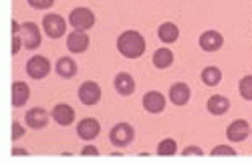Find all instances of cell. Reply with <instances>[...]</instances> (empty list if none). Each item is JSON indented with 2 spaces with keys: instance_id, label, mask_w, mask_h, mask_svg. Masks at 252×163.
Listing matches in <instances>:
<instances>
[{
  "instance_id": "cell-1",
  "label": "cell",
  "mask_w": 252,
  "mask_h": 163,
  "mask_svg": "<svg viewBox=\"0 0 252 163\" xmlns=\"http://www.w3.org/2000/svg\"><path fill=\"white\" fill-rule=\"evenodd\" d=\"M117 51L125 58H139L145 53V38L137 30H125L117 38Z\"/></svg>"
},
{
  "instance_id": "cell-2",
  "label": "cell",
  "mask_w": 252,
  "mask_h": 163,
  "mask_svg": "<svg viewBox=\"0 0 252 163\" xmlns=\"http://www.w3.org/2000/svg\"><path fill=\"white\" fill-rule=\"evenodd\" d=\"M69 25L75 28V30H89L95 27V14L91 8L87 6H79L75 10H71L69 14Z\"/></svg>"
},
{
  "instance_id": "cell-3",
  "label": "cell",
  "mask_w": 252,
  "mask_h": 163,
  "mask_svg": "<svg viewBox=\"0 0 252 163\" xmlns=\"http://www.w3.org/2000/svg\"><path fill=\"white\" fill-rule=\"evenodd\" d=\"M20 40H23V47L29 49V51L38 49L40 43H43V32H40L38 25L31 23V20L20 25Z\"/></svg>"
},
{
  "instance_id": "cell-4",
  "label": "cell",
  "mask_w": 252,
  "mask_h": 163,
  "mask_svg": "<svg viewBox=\"0 0 252 163\" xmlns=\"http://www.w3.org/2000/svg\"><path fill=\"white\" fill-rule=\"evenodd\" d=\"M51 73V60L43 54H32L29 60H27V75L32 79V81H40L49 77Z\"/></svg>"
},
{
  "instance_id": "cell-5",
  "label": "cell",
  "mask_w": 252,
  "mask_h": 163,
  "mask_svg": "<svg viewBox=\"0 0 252 163\" xmlns=\"http://www.w3.org/2000/svg\"><path fill=\"white\" fill-rule=\"evenodd\" d=\"M43 32L49 38H61V36H65V32H67V20L63 18L61 14H55V12L43 16Z\"/></svg>"
},
{
  "instance_id": "cell-6",
  "label": "cell",
  "mask_w": 252,
  "mask_h": 163,
  "mask_svg": "<svg viewBox=\"0 0 252 163\" xmlns=\"http://www.w3.org/2000/svg\"><path fill=\"white\" fill-rule=\"evenodd\" d=\"M109 139H111V143L117 145V147H127L135 139V129L129 123H117L109 131Z\"/></svg>"
},
{
  "instance_id": "cell-7",
  "label": "cell",
  "mask_w": 252,
  "mask_h": 163,
  "mask_svg": "<svg viewBox=\"0 0 252 163\" xmlns=\"http://www.w3.org/2000/svg\"><path fill=\"white\" fill-rule=\"evenodd\" d=\"M79 101L83 105L93 107L101 101V87L97 85V81H85L79 87Z\"/></svg>"
},
{
  "instance_id": "cell-8",
  "label": "cell",
  "mask_w": 252,
  "mask_h": 163,
  "mask_svg": "<svg viewBox=\"0 0 252 163\" xmlns=\"http://www.w3.org/2000/svg\"><path fill=\"white\" fill-rule=\"evenodd\" d=\"M101 133V123L93 117H85L79 121L77 125V135L83 139V141H93L95 137H99Z\"/></svg>"
},
{
  "instance_id": "cell-9",
  "label": "cell",
  "mask_w": 252,
  "mask_h": 163,
  "mask_svg": "<svg viewBox=\"0 0 252 163\" xmlns=\"http://www.w3.org/2000/svg\"><path fill=\"white\" fill-rule=\"evenodd\" d=\"M25 123L29 129H45L49 123V111H45L43 107H32L31 111L25 113Z\"/></svg>"
},
{
  "instance_id": "cell-10",
  "label": "cell",
  "mask_w": 252,
  "mask_h": 163,
  "mask_svg": "<svg viewBox=\"0 0 252 163\" xmlns=\"http://www.w3.org/2000/svg\"><path fill=\"white\" fill-rule=\"evenodd\" d=\"M67 49L73 54H81L89 49V34L85 30H73L67 34Z\"/></svg>"
},
{
  "instance_id": "cell-11",
  "label": "cell",
  "mask_w": 252,
  "mask_h": 163,
  "mask_svg": "<svg viewBox=\"0 0 252 163\" xmlns=\"http://www.w3.org/2000/svg\"><path fill=\"white\" fill-rule=\"evenodd\" d=\"M51 117L55 119L57 125L69 127V125H73V121H75V109L71 105H67V103H59V105L53 107Z\"/></svg>"
},
{
  "instance_id": "cell-12",
  "label": "cell",
  "mask_w": 252,
  "mask_h": 163,
  "mask_svg": "<svg viewBox=\"0 0 252 163\" xmlns=\"http://www.w3.org/2000/svg\"><path fill=\"white\" fill-rule=\"evenodd\" d=\"M198 43H200V49H204L206 53H216L224 45V36L218 30H206L200 34Z\"/></svg>"
},
{
  "instance_id": "cell-13",
  "label": "cell",
  "mask_w": 252,
  "mask_h": 163,
  "mask_svg": "<svg viewBox=\"0 0 252 163\" xmlns=\"http://www.w3.org/2000/svg\"><path fill=\"white\" fill-rule=\"evenodd\" d=\"M248 133H250V125H248V121H244V119L232 121V123L228 125V129H226V135H228V139L232 141V143H240V141H244L248 137Z\"/></svg>"
},
{
  "instance_id": "cell-14",
  "label": "cell",
  "mask_w": 252,
  "mask_h": 163,
  "mask_svg": "<svg viewBox=\"0 0 252 163\" xmlns=\"http://www.w3.org/2000/svg\"><path fill=\"white\" fill-rule=\"evenodd\" d=\"M143 109L148 113H161L165 109V97L159 91H148L143 95Z\"/></svg>"
},
{
  "instance_id": "cell-15",
  "label": "cell",
  "mask_w": 252,
  "mask_h": 163,
  "mask_svg": "<svg viewBox=\"0 0 252 163\" xmlns=\"http://www.w3.org/2000/svg\"><path fill=\"white\" fill-rule=\"evenodd\" d=\"M113 85H115V91L121 97H129V95L135 93V79L129 73H117Z\"/></svg>"
},
{
  "instance_id": "cell-16",
  "label": "cell",
  "mask_w": 252,
  "mask_h": 163,
  "mask_svg": "<svg viewBox=\"0 0 252 163\" xmlns=\"http://www.w3.org/2000/svg\"><path fill=\"white\" fill-rule=\"evenodd\" d=\"M31 99V87L25 81H14L12 83V107H25Z\"/></svg>"
},
{
  "instance_id": "cell-17",
  "label": "cell",
  "mask_w": 252,
  "mask_h": 163,
  "mask_svg": "<svg viewBox=\"0 0 252 163\" xmlns=\"http://www.w3.org/2000/svg\"><path fill=\"white\" fill-rule=\"evenodd\" d=\"M170 101L174 105H178V107H184V105H188V101H190V97H192V91H190V87H188L186 83H176V85H172L170 87Z\"/></svg>"
},
{
  "instance_id": "cell-18",
  "label": "cell",
  "mask_w": 252,
  "mask_h": 163,
  "mask_svg": "<svg viewBox=\"0 0 252 163\" xmlns=\"http://www.w3.org/2000/svg\"><path fill=\"white\" fill-rule=\"evenodd\" d=\"M55 71L61 79H73L77 75V63L71 56H61L55 65Z\"/></svg>"
},
{
  "instance_id": "cell-19",
  "label": "cell",
  "mask_w": 252,
  "mask_h": 163,
  "mask_svg": "<svg viewBox=\"0 0 252 163\" xmlns=\"http://www.w3.org/2000/svg\"><path fill=\"white\" fill-rule=\"evenodd\" d=\"M158 36H159L161 43L172 45V43H176V40L180 38V28H178V25H174V23H163V25H159V28H158Z\"/></svg>"
},
{
  "instance_id": "cell-20",
  "label": "cell",
  "mask_w": 252,
  "mask_h": 163,
  "mask_svg": "<svg viewBox=\"0 0 252 163\" xmlns=\"http://www.w3.org/2000/svg\"><path fill=\"white\" fill-rule=\"evenodd\" d=\"M152 63H154L156 69H167V67H172V65H174V53H172L170 49L161 47V49H158V51L154 53Z\"/></svg>"
},
{
  "instance_id": "cell-21",
  "label": "cell",
  "mask_w": 252,
  "mask_h": 163,
  "mask_svg": "<svg viewBox=\"0 0 252 163\" xmlns=\"http://www.w3.org/2000/svg\"><path fill=\"white\" fill-rule=\"evenodd\" d=\"M230 109V101L224 95H214L208 99V111L212 115H224Z\"/></svg>"
},
{
  "instance_id": "cell-22",
  "label": "cell",
  "mask_w": 252,
  "mask_h": 163,
  "mask_svg": "<svg viewBox=\"0 0 252 163\" xmlns=\"http://www.w3.org/2000/svg\"><path fill=\"white\" fill-rule=\"evenodd\" d=\"M220 81H222V71H220L218 67L210 65V67H206V69L202 71V83H204V85H208V87H216Z\"/></svg>"
},
{
  "instance_id": "cell-23",
  "label": "cell",
  "mask_w": 252,
  "mask_h": 163,
  "mask_svg": "<svg viewBox=\"0 0 252 163\" xmlns=\"http://www.w3.org/2000/svg\"><path fill=\"white\" fill-rule=\"evenodd\" d=\"M178 153V143L172 139V137H167V139H161L159 141V145H158V155L161 157H172Z\"/></svg>"
},
{
  "instance_id": "cell-24",
  "label": "cell",
  "mask_w": 252,
  "mask_h": 163,
  "mask_svg": "<svg viewBox=\"0 0 252 163\" xmlns=\"http://www.w3.org/2000/svg\"><path fill=\"white\" fill-rule=\"evenodd\" d=\"M23 51V40H20V25L12 20V56Z\"/></svg>"
},
{
  "instance_id": "cell-25",
  "label": "cell",
  "mask_w": 252,
  "mask_h": 163,
  "mask_svg": "<svg viewBox=\"0 0 252 163\" xmlns=\"http://www.w3.org/2000/svg\"><path fill=\"white\" fill-rule=\"evenodd\" d=\"M238 89H240V95H242V99H246V101H252V75H246V77H242V81H240Z\"/></svg>"
},
{
  "instance_id": "cell-26",
  "label": "cell",
  "mask_w": 252,
  "mask_h": 163,
  "mask_svg": "<svg viewBox=\"0 0 252 163\" xmlns=\"http://www.w3.org/2000/svg\"><path fill=\"white\" fill-rule=\"evenodd\" d=\"M29 6L34 8V10H47L55 4V0H27Z\"/></svg>"
},
{
  "instance_id": "cell-27",
  "label": "cell",
  "mask_w": 252,
  "mask_h": 163,
  "mask_svg": "<svg viewBox=\"0 0 252 163\" xmlns=\"http://www.w3.org/2000/svg\"><path fill=\"white\" fill-rule=\"evenodd\" d=\"M25 133H27V129H25L23 125H20L18 121H14V123H12V141H14V143H16L18 139H23V137H25Z\"/></svg>"
},
{
  "instance_id": "cell-28",
  "label": "cell",
  "mask_w": 252,
  "mask_h": 163,
  "mask_svg": "<svg viewBox=\"0 0 252 163\" xmlns=\"http://www.w3.org/2000/svg\"><path fill=\"white\" fill-rule=\"evenodd\" d=\"M212 155H214V157H216V155H236V151H234L232 147H228V145H218V147L212 149Z\"/></svg>"
},
{
  "instance_id": "cell-29",
  "label": "cell",
  "mask_w": 252,
  "mask_h": 163,
  "mask_svg": "<svg viewBox=\"0 0 252 163\" xmlns=\"http://www.w3.org/2000/svg\"><path fill=\"white\" fill-rule=\"evenodd\" d=\"M184 155H204V151L200 147H186L184 149Z\"/></svg>"
},
{
  "instance_id": "cell-30",
  "label": "cell",
  "mask_w": 252,
  "mask_h": 163,
  "mask_svg": "<svg viewBox=\"0 0 252 163\" xmlns=\"http://www.w3.org/2000/svg\"><path fill=\"white\" fill-rule=\"evenodd\" d=\"M81 155H99V149H97V147H93V145H87L85 149L81 151Z\"/></svg>"
},
{
  "instance_id": "cell-31",
  "label": "cell",
  "mask_w": 252,
  "mask_h": 163,
  "mask_svg": "<svg viewBox=\"0 0 252 163\" xmlns=\"http://www.w3.org/2000/svg\"><path fill=\"white\" fill-rule=\"evenodd\" d=\"M12 155H29V151H27V149H16V147H14V149H12Z\"/></svg>"
}]
</instances>
